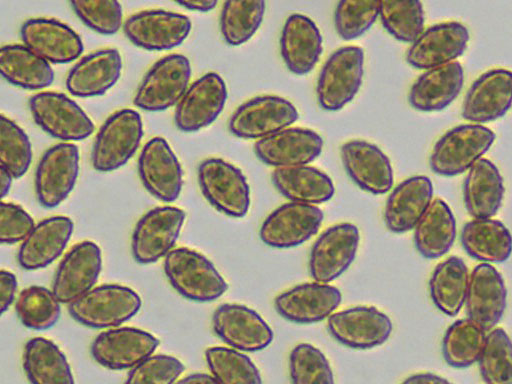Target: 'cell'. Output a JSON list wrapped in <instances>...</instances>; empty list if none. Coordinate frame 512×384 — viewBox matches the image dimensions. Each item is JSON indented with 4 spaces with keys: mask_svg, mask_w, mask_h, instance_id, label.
Listing matches in <instances>:
<instances>
[{
    "mask_svg": "<svg viewBox=\"0 0 512 384\" xmlns=\"http://www.w3.org/2000/svg\"><path fill=\"white\" fill-rule=\"evenodd\" d=\"M495 133L483 124L467 122L447 130L434 144L431 170L452 177L467 172L492 147Z\"/></svg>",
    "mask_w": 512,
    "mask_h": 384,
    "instance_id": "cell-1",
    "label": "cell"
},
{
    "mask_svg": "<svg viewBox=\"0 0 512 384\" xmlns=\"http://www.w3.org/2000/svg\"><path fill=\"white\" fill-rule=\"evenodd\" d=\"M164 272L173 288L189 300L213 301L228 288L210 260L186 247L172 249L165 256Z\"/></svg>",
    "mask_w": 512,
    "mask_h": 384,
    "instance_id": "cell-2",
    "label": "cell"
},
{
    "mask_svg": "<svg viewBox=\"0 0 512 384\" xmlns=\"http://www.w3.org/2000/svg\"><path fill=\"white\" fill-rule=\"evenodd\" d=\"M141 304L140 296L130 287L105 284L91 288L69 303L68 311L84 326L114 328L132 318Z\"/></svg>",
    "mask_w": 512,
    "mask_h": 384,
    "instance_id": "cell-3",
    "label": "cell"
},
{
    "mask_svg": "<svg viewBox=\"0 0 512 384\" xmlns=\"http://www.w3.org/2000/svg\"><path fill=\"white\" fill-rule=\"evenodd\" d=\"M364 75V52L354 45L333 52L322 66L316 84L320 107L335 112L349 104L359 92Z\"/></svg>",
    "mask_w": 512,
    "mask_h": 384,
    "instance_id": "cell-4",
    "label": "cell"
},
{
    "mask_svg": "<svg viewBox=\"0 0 512 384\" xmlns=\"http://www.w3.org/2000/svg\"><path fill=\"white\" fill-rule=\"evenodd\" d=\"M143 123L140 114L129 108L110 115L100 127L92 148V166L110 172L125 165L140 146Z\"/></svg>",
    "mask_w": 512,
    "mask_h": 384,
    "instance_id": "cell-5",
    "label": "cell"
},
{
    "mask_svg": "<svg viewBox=\"0 0 512 384\" xmlns=\"http://www.w3.org/2000/svg\"><path fill=\"white\" fill-rule=\"evenodd\" d=\"M197 176L202 194L215 209L234 218L247 214L250 188L238 167L221 158H207L200 163Z\"/></svg>",
    "mask_w": 512,
    "mask_h": 384,
    "instance_id": "cell-6",
    "label": "cell"
},
{
    "mask_svg": "<svg viewBox=\"0 0 512 384\" xmlns=\"http://www.w3.org/2000/svg\"><path fill=\"white\" fill-rule=\"evenodd\" d=\"M191 64L182 54H170L158 60L143 77L134 96V104L145 111L157 112L177 105L189 87Z\"/></svg>",
    "mask_w": 512,
    "mask_h": 384,
    "instance_id": "cell-7",
    "label": "cell"
},
{
    "mask_svg": "<svg viewBox=\"0 0 512 384\" xmlns=\"http://www.w3.org/2000/svg\"><path fill=\"white\" fill-rule=\"evenodd\" d=\"M29 108L36 124L56 139L79 141L94 132L90 117L63 93L39 92L30 98Z\"/></svg>",
    "mask_w": 512,
    "mask_h": 384,
    "instance_id": "cell-8",
    "label": "cell"
},
{
    "mask_svg": "<svg viewBox=\"0 0 512 384\" xmlns=\"http://www.w3.org/2000/svg\"><path fill=\"white\" fill-rule=\"evenodd\" d=\"M299 118L296 107L277 95H261L242 103L230 117L231 134L241 139H262L290 127Z\"/></svg>",
    "mask_w": 512,
    "mask_h": 384,
    "instance_id": "cell-9",
    "label": "cell"
},
{
    "mask_svg": "<svg viewBox=\"0 0 512 384\" xmlns=\"http://www.w3.org/2000/svg\"><path fill=\"white\" fill-rule=\"evenodd\" d=\"M185 220V212L174 206L156 207L137 222L131 249L140 264H151L165 257L176 243Z\"/></svg>",
    "mask_w": 512,
    "mask_h": 384,
    "instance_id": "cell-10",
    "label": "cell"
},
{
    "mask_svg": "<svg viewBox=\"0 0 512 384\" xmlns=\"http://www.w3.org/2000/svg\"><path fill=\"white\" fill-rule=\"evenodd\" d=\"M470 40L468 28L459 21L435 23L420 33L410 43L406 52L407 63L416 69L426 70L445 65L466 51Z\"/></svg>",
    "mask_w": 512,
    "mask_h": 384,
    "instance_id": "cell-11",
    "label": "cell"
},
{
    "mask_svg": "<svg viewBox=\"0 0 512 384\" xmlns=\"http://www.w3.org/2000/svg\"><path fill=\"white\" fill-rule=\"evenodd\" d=\"M79 173V149L69 142L50 147L40 159L35 173V191L45 208L61 204L72 192Z\"/></svg>",
    "mask_w": 512,
    "mask_h": 384,
    "instance_id": "cell-12",
    "label": "cell"
},
{
    "mask_svg": "<svg viewBox=\"0 0 512 384\" xmlns=\"http://www.w3.org/2000/svg\"><path fill=\"white\" fill-rule=\"evenodd\" d=\"M512 107V70L492 68L479 75L468 88L461 116L471 123L483 124L503 117Z\"/></svg>",
    "mask_w": 512,
    "mask_h": 384,
    "instance_id": "cell-13",
    "label": "cell"
},
{
    "mask_svg": "<svg viewBox=\"0 0 512 384\" xmlns=\"http://www.w3.org/2000/svg\"><path fill=\"white\" fill-rule=\"evenodd\" d=\"M191 27V20L186 15L161 9L135 13L123 23L129 41L151 51L180 45L188 37Z\"/></svg>",
    "mask_w": 512,
    "mask_h": 384,
    "instance_id": "cell-14",
    "label": "cell"
},
{
    "mask_svg": "<svg viewBox=\"0 0 512 384\" xmlns=\"http://www.w3.org/2000/svg\"><path fill=\"white\" fill-rule=\"evenodd\" d=\"M227 87L216 72H208L195 80L176 105L174 121L183 132L199 131L212 124L221 114Z\"/></svg>",
    "mask_w": 512,
    "mask_h": 384,
    "instance_id": "cell-15",
    "label": "cell"
},
{
    "mask_svg": "<svg viewBox=\"0 0 512 384\" xmlns=\"http://www.w3.org/2000/svg\"><path fill=\"white\" fill-rule=\"evenodd\" d=\"M324 214L316 205L288 202L271 212L261 225L259 236L273 248H292L319 230Z\"/></svg>",
    "mask_w": 512,
    "mask_h": 384,
    "instance_id": "cell-16",
    "label": "cell"
},
{
    "mask_svg": "<svg viewBox=\"0 0 512 384\" xmlns=\"http://www.w3.org/2000/svg\"><path fill=\"white\" fill-rule=\"evenodd\" d=\"M327 328L339 343L353 349H371L382 345L393 329L390 318L372 306H356L332 313Z\"/></svg>",
    "mask_w": 512,
    "mask_h": 384,
    "instance_id": "cell-17",
    "label": "cell"
},
{
    "mask_svg": "<svg viewBox=\"0 0 512 384\" xmlns=\"http://www.w3.org/2000/svg\"><path fill=\"white\" fill-rule=\"evenodd\" d=\"M215 334L230 347L243 352L266 348L273 340V331L253 309L236 303H225L212 316Z\"/></svg>",
    "mask_w": 512,
    "mask_h": 384,
    "instance_id": "cell-18",
    "label": "cell"
},
{
    "mask_svg": "<svg viewBox=\"0 0 512 384\" xmlns=\"http://www.w3.org/2000/svg\"><path fill=\"white\" fill-rule=\"evenodd\" d=\"M360 240L352 223L336 224L325 230L314 243L309 271L318 282L330 283L343 274L353 262Z\"/></svg>",
    "mask_w": 512,
    "mask_h": 384,
    "instance_id": "cell-19",
    "label": "cell"
},
{
    "mask_svg": "<svg viewBox=\"0 0 512 384\" xmlns=\"http://www.w3.org/2000/svg\"><path fill=\"white\" fill-rule=\"evenodd\" d=\"M159 340L149 332L134 328H111L101 332L91 344V355L111 370L131 369L153 354Z\"/></svg>",
    "mask_w": 512,
    "mask_h": 384,
    "instance_id": "cell-20",
    "label": "cell"
},
{
    "mask_svg": "<svg viewBox=\"0 0 512 384\" xmlns=\"http://www.w3.org/2000/svg\"><path fill=\"white\" fill-rule=\"evenodd\" d=\"M138 172L143 186L164 202L176 200L181 192L183 173L177 156L162 137H154L144 145L138 159Z\"/></svg>",
    "mask_w": 512,
    "mask_h": 384,
    "instance_id": "cell-21",
    "label": "cell"
},
{
    "mask_svg": "<svg viewBox=\"0 0 512 384\" xmlns=\"http://www.w3.org/2000/svg\"><path fill=\"white\" fill-rule=\"evenodd\" d=\"M102 267L99 246L92 241L74 245L62 258L55 272L52 291L61 303L69 304L96 283Z\"/></svg>",
    "mask_w": 512,
    "mask_h": 384,
    "instance_id": "cell-22",
    "label": "cell"
},
{
    "mask_svg": "<svg viewBox=\"0 0 512 384\" xmlns=\"http://www.w3.org/2000/svg\"><path fill=\"white\" fill-rule=\"evenodd\" d=\"M323 149V139L314 130L287 127L254 144L257 158L275 168L307 165Z\"/></svg>",
    "mask_w": 512,
    "mask_h": 384,
    "instance_id": "cell-23",
    "label": "cell"
},
{
    "mask_svg": "<svg viewBox=\"0 0 512 384\" xmlns=\"http://www.w3.org/2000/svg\"><path fill=\"white\" fill-rule=\"evenodd\" d=\"M340 155L347 174L362 190L379 195L392 188L394 177L390 159L375 144L349 140L342 144Z\"/></svg>",
    "mask_w": 512,
    "mask_h": 384,
    "instance_id": "cell-24",
    "label": "cell"
},
{
    "mask_svg": "<svg viewBox=\"0 0 512 384\" xmlns=\"http://www.w3.org/2000/svg\"><path fill=\"white\" fill-rule=\"evenodd\" d=\"M506 304L507 290L499 271L490 263L477 265L469 279L467 317L489 331L501 320Z\"/></svg>",
    "mask_w": 512,
    "mask_h": 384,
    "instance_id": "cell-25",
    "label": "cell"
},
{
    "mask_svg": "<svg viewBox=\"0 0 512 384\" xmlns=\"http://www.w3.org/2000/svg\"><path fill=\"white\" fill-rule=\"evenodd\" d=\"M341 300V292L336 287L315 281L280 293L274 300V306L283 318L295 323L309 324L328 318Z\"/></svg>",
    "mask_w": 512,
    "mask_h": 384,
    "instance_id": "cell-26",
    "label": "cell"
},
{
    "mask_svg": "<svg viewBox=\"0 0 512 384\" xmlns=\"http://www.w3.org/2000/svg\"><path fill=\"white\" fill-rule=\"evenodd\" d=\"M23 44L49 63L76 60L83 52L81 37L67 24L53 18H32L21 27Z\"/></svg>",
    "mask_w": 512,
    "mask_h": 384,
    "instance_id": "cell-27",
    "label": "cell"
},
{
    "mask_svg": "<svg viewBox=\"0 0 512 384\" xmlns=\"http://www.w3.org/2000/svg\"><path fill=\"white\" fill-rule=\"evenodd\" d=\"M464 70L458 61L423 70L410 87L408 102L419 112H438L460 94Z\"/></svg>",
    "mask_w": 512,
    "mask_h": 384,
    "instance_id": "cell-28",
    "label": "cell"
},
{
    "mask_svg": "<svg viewBox=\"0 0 512 384\" xmlns=\"http://www.w3.org/2000/svg\"><path fill=\"white\" fill-rule=\"evenodd\" d=\"M280 51L291 73H310L319 62L323 51L322 35L315 22L306 15L291 14L282 28Z\"/></svg>",
    "mask_w": 512,
    "mask_h": 384,
    "instance_id": "cell-29",
    "label": "cell"
},
{
    "mask_svg": "<svg viewBox=\"0 0 512 384\" xmlns=\"http://www.w3.org/2000/svg\"><path fill=\"white\" fill-rule=\"evenodd\" d=\"M433 201V184L425 175L411 176L399 183L387 198L386 227L393 233L415 228Z\"/></svg>",
    "mask_w": 512,
    "mask_h": 384,
    "instance_id": "cell-30",
    "label": "cell"
},
{
    "mask_svg": "<svg viewBox=\"0 0 512 384\" xmlns=\"http://www.w3.org/2000/svg\"><path fill=\"white\" fill-rule=\"evenodd\" d=\"M122 58L117 49L106 48L80 59L69 71L65 85L70 94L95 97L106 93L118 81Z\"/></svg>",
    "mask_w": 512,
    "mask_h": 384,
    "instance_id": "cell-31",
    "label": "cell"
},
{
    "mask_svg": "<svg viewBox=\"0 0 512 384\" xmlns=\"http://www.w3.org/2000/svg\"><path fill=\"white\" fill-rule=\"evenodd\" d=\"M72 232L73 221L67 216H52L35 224L20 245L19 265L26 270L48 266L62 254Z\"/></svg>",
    "mask_w": 512,
    "mask_h": 384,
    "instance_id": "cell-32",
    "label": "cell"
},
{
    "mask_svg": "<svg viewBox=\"0 0 512 384\" xmlns=\"http://www.w3.org/2000/svg\"><path fill=\"white\" fill-rule=\"evenodd\" d=\"M505 187L497 166L487 158L478 160L463 182V201L473 218L494 216L502 205Z\"/></svg>",
    "mask_w": 512,
    "mask_h": 384,
    "instance_id": "cell-33",
    "label": "cell"
},
{
    "mask_svg": "<svg viewBox=\"0 0 512 384\" xmlns=\"http://www.w3.org/2000/svg\"><path fill=\"white\" fill-rule=\"evenodd\" d=\"M271 179L274 187L293 202L317 205L330 200L335 192L331 178L308 164L275 168Z\"/></svg>",
    "mask_w": 512,
    "mask_h": 384,
    "instance_id": "cell-34",
    "label": "cell"
},
{
    "mask_svg": "<svg viewBox=\"0 0 512 384\" xmlns=\"http://www.w3.org/2000/svg\"><path fill=\"white\" fill-rule=\"evenodd\" d=\"M461 244L464 250L482 263H501L512 254V235L499 220L473 218L462 228Z\"/></svg>",
    "mask_w": 512,
    "mask_h": 384,
    "instance_id": "cell-35",
    "label": "cell"
},
{
    "mask_svg": "<svg viewBox=\"0 0 512 384\" xmlns=\"http://www.w3.org/2000/svg\"><path fill=\"white\" fill-rule=\"evenodd\" d=\"M0 72L9 83L29 90L46 88L54 80L50 63L25 44L1 48Z\"/></svg>",
    "mask_w": 512,
    "mask_h": 384,
    "instance_id": "cell-36",
    "label": "cell"
},
{
    "mask_svg": "<svg viewBox=\"0 0 512 384\" xmlns=\"http://www.w3.org/2000/svg\"><path fill=\"white\" fill-rule=\"evenodd\" d=\"M456 221L449 205L441 198L432 201L414 228V244L427 259H437L452 247Z\"/></svg>",
    "mask_w": 512,
    "mask_h": 384,
    "instance_id": "cell-37",
    "label": "cell"
},
{
    "mask_svg": "<svg viewBox=\"0 0 512 384\" xmlns=\"http://www.w3.org/2000/svg\"><path fill=\"white\" fill-rule=\"evenodd\" d=\"M470 274L465 262L456 256L440 262L429 280V294L435 307L453 317L465 305Z\"/></svg>",
    "mask_w": 512,
    "mask_h": 384,
    "instance_id": "cell-38",
    "label": "cell"
},
{
    "mask_svg": "<svg viewBox=\"0 0 512 384\" xmlns=\"http://www.w3.org/2000/svg\"><path fill=\"white\" fill-rule=\"evenodd\" d=\"M23 368L34 384H71L74 382L70 365L59 347L46 338L30 339L23 352Z\"/></svg>",
    "mask_w": 512,
    "mask_h": 384,
    "instance_id": "cell-39",
    "label": "cell"
},
{
    "mask_svg": "<svg viewBox=\"0 0 512 384\" xmlns=\"http://www.w3.org/2000/svg\"><path fill=\"white\" fill-rule=\"evenodd\" d=\"M486 332L468 317L453 322L442 341V353L446 363L454 368H466L478 362L485 344Z\"/></svg>",
    "mask_w": 512,
    "mask_h": 384,
    "instance_id": "cell-40",
    "label": "cell"
},
{
    "mask_svg": "<svg viewBox=\"0 0 512 384\" xmlns=\"http://www.w3.org/2000/svg\"><path fill=\"white\" fill-rule=\"evenodd\" d=\"M265 0H225L220 15V31L230 46L249 41L262 24Z\"/></svg>",
    "mask_w": 512,
    "mask_h": 384,
    "instance_id": "cell-41",
    "label": "cell"
},
{
    "mask_svg": "<svg viewBox=\"0 0 512 384\" xmlns=\"http://www.w3.org/2000/svg\"><path fill=\"white\" fill-rule=\"evenodd\" d=\"M379 17L385 30L403 43H412L424 30L420 0H379Z\"/></svg>",
    "mask_w": 512,
    "mask_h": 384,
    "instance_id": "cell-42",
    "label": "cell"
},
{
    "mask_svg": "<svg viewBox=\"0 0 512 384\" xmlns=\"http://www.w3.org/2000/svg\"><path fill=\"white\" fill-rule=\"evenodd\" d=\"M60 303L53 291L33 285L20 292L15 311L21 323L27 328L46 330L58 321Z\"/></svg>",
    "mask_w": 512,
    "mask_h": 384,
    "instance_id": "cell-43",
    "label": "cell"
},
{
    "mask_svg": "<svg viewBox=\"0 0 512 384\" xmlns=\"http://www.w3.org/2000/svg\"><path fill=\"white\" fill-rule=\"evenodd\" d=\"M478 364L484 382L512 384V340L504 329L489 330Z\"/></svg>",
    "mask_w": 512,
    "mask_h": 384,
    "instance_id": "cell-44",
    "label": "cell"
},
{
    "mask_svg": "<svg viewBox=\"0 0 512 384\" xmlns=\"http://www.w3.org/2000/svg\"><path fill=\"white\" fill-rule=\"evenodd\" d=\"M205 359L218 383L259 384L262 381L251 359L232 347H210L205 351Z\"/></svg>",
    "mask_w": 512,
    "mask_h": 384,
    "instance_id": "cell-45",
    "label": "cell"
},
{
    "mask_svg": "<svg viewBox=\"0 0 512 384\" xmlns=\"http://www.w3.org/2000/svg\"><path fill=\"white\" fill-rule=\"evenodd\" d=\"M32 159L30 140L25 131L10 118L0 119V165L11 172L14 178L22 177Z\"/></svg>",
    "mask_w": 512,
    "mask_h": 384,
    "instance_id": "cell-46",
    "label": "cell"
},
{
    "mask_svg": "<svg viewBox=\"0 0 512 384\" xmlns=\"http://www.w3.org/2000/svg\"><path fill=\"white\" fill-rule=\"evenodd\" d=\"M379 16V0H339L334 26L340 38L354 40L362 36Z\"/></svg>",
    "mask_w": 512,
    "mask_h": 384,
    "instance_id": "cell-47",
    "label": "cell"
},
{
    "mask_svg": "<svg viewBox=\"0 0 512 384\" xmlns=\"http://www.w3.org/2000/svg\"><path fill=\"white\" fill-rule=\"evenodd\" d=\"M291 381L295 384H313L334 382L333 372L326 356L308 343L294 347L289 357Z\"/></svg>",
    "mask_w": 512,
    "mask_h": 384,
    "instance_id": "cell-48",
    "label": "cell"
},
{
    "mask_svg": "<svg viewBox=\"0 0 512 384\" xmlns=\"http://www.w3.org/2000/svg\"><path fill=\"white\" fill-rule=\"evenodd\" d=\"M78 18L93 31L112 35L123 25L118 0H68Z\"/></svg>",
    "mask_w": 512,
    "mask_h": 384,
    "instance_id": "cell-49",
    "label": "cell"
},
{
    "mask_svg": "<svg viewBox=\"0 0 512 384\" xmlns=\"http://www.w3.org/2000/svg\"><path fill=\"white\" fill-rule=\"evenodd\" d=\"M184 371V365L176 357L151 354L131 368L126 383L170 384L177 382Z\"/></svg>",
    "mask_w": 512,
    "mask_h": 384,
    "instance_id": "cell-50",
    "label": "cell"
},
{
    "mask_svg": "<svg viewBox=\"0 0 512 384\" xmlns=\"http://www.w3.org/2000/svg\"><path fill=\"white\" fill-rule=\"evenodd\" d=\"M35 224L32 217L19 205L1 202L0 207V241L14 244L23 241Z\"/></svg>",
    "mask_w": 512,
    "mask_h": 384,
    "instance_id": "cell-51",
    "label": "cell"
},
{
    "mask_svg": "<svg viewBox=\"0 0 512 384\" xmlns=\"http://www.w3.org/2000/svg\"><path fill=\"white\" fill-rule=\"evenodd\" d=\"M17 280L13 273L6 270L0 272V307L4 313L15 298Z\"/></svg>",
    "mask_w": 512,
    "mask_h": 384,
    "instance_id": "cell-52",
    "label": "cell"
},
{
    "mask_svg": "<svg viewBox=\"0 0 512 384\" xmlns=\"http://www.w3.org/2000/svg\"><path fill=\"white\" fill-rule=\"evenodd\" d=\"M181 6L198 12H208L213 10L218 0H174Z\"/></svg>",
    "mask_w": 512,
    "mask_h": 384,
    "instance_id": "cell-53",
    "label": "cell"
},
{
    "mask_svg": "<svg viewBox=\"0 0 512 384\" xmlns=\"http://www.w3.org/2000/svg\"><path fill=\"white\" fill-rule=\"evenodd\" d=\"M404 383H448L449 381L443 378L440 375L430 373V372H421L417 374L410 375L404 381Z\"/></svg>",
    "mask_w": 512,
    "mask_h": 384,
    "instance_id": "cell-54",
    "label": "cell"
},
{
    "mask_svg": "<svg viewBox=\"0 0 512 384\" xmlns=\"http://www.w3.org/2000/svg\"><path fill=\"white\" fill-rule=\"evenodd\" d=\"M13 179L14 176L11 174V172L0 165V190L2 198L8 195Z\"/></svg>",
    "mask_w": 512,
    "mask_h": 384,
    "instance_id": "cell-55",
    "label": "cell"
},
{
    "mask_svg": "<svg viewBox=\"0 0 512 384\" xmlns=\"http://www.w3.org/2000/svg\"><path fill=\"white\" fill-rule=\"evenodd\" d=\"M179 383H218L214 376L205 373H193L179 379Z\"/></svg>",
    "mask_w": 512,
    "mask_h": 384,
    "instance_id": "cell-56",
    "label": "cell"
}]
</instances>
